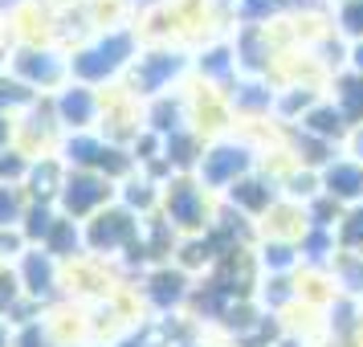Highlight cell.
Listing matches in <instances>:
<instances>
[{"instance_id":"cell-1","label":"cell","mask_w":363,"mask_h":347,"mask_svg":"<svg viewBox=\"0 0 363 347\" xmlns=\"http://www.w3.org/2000/svg\"><path fill=\"white\" fill-rule=\"evenodd\" d=\"M139 57V33L127 25H99L90 37L74 41L66 50L69 82H82L90 90H115L131 62Z\"/></svg>"},{"instance_id":"cell-2","label":"cell","mask_w":363,"mask_h":347,"mask_svg":"<svg viewBox=\"0 0 363 347\" xmlns=\"http://www.w3.org/2000/svg\"><path fill=\"white\" fill-rule=\"evenodd\" d=\"M0 70H9L37 99H50L53 90H62L69 82L66 45H53V41H13Z\"/></svg>"},{"instance_id":"cell-3","label":"cell","mask_w":363,"mask_h":347,"mask_svg":"<svg viewBox=\"0 0 363 347\" xmlns=\"http://www.w3.org/2000/svg\"><path fill=\"white\" fill-rule=\"evenodd\" d=\"M143 237V221L131 216L123 204H106L82 225V246L86 258L99 265H118Z\"/></svg>"},{"instance_id":"cell-4","label":"cell","mask_w":363,"mask_h":347,"mask_svg":"<svg viewBox=\"0 0 363 347\" xmlns=\"http://www.w3.org/2000/svg\"><path fill=\"white\" fill-rule=\"evenodd\" d=\"M21 294L33 302L37 311H53L57 302H66V265H57L45 249L25 246L17 262H13Z\"/></svg>"},{"instance_id":"cell-5","label":"cell","mask_w":363,"mask_h":347,"mask_svg":"<svg viewBox=\"0 0 363 347\" xmlns=\"http://www.w3.org/2000/svg\"><path fill=\"white\" fill-rule=\"evenodd\" d=\"M184 70V53H172V50H139V57L131 62V70H127V78L118 82V90L123 94H131L135 102L143 99H160V94H167L172 90V82L180 78Z\"/></svg>"},{"instance_id":"cell-6","label":"cell","mask_w":363,"mask_h":347,"mask_svg":"<svg viewBox=\"0 0 363 347\" xmlns=\"http://www.w3.org/2000/svg\"><path fill=\"white\" fill-rule=\"evenodd\" d=\"M106 204H115V184L99 172H66V180L57 188V200H53V209L69 221H78V225H86Z\"/></svg>"},{"instance_id":"cell-7","label":"cell","mask_w":363,"mask_h":347,"mask_svg":"<svg viewBox=\"0 0 363 347\" xmlns=\"http://www.w3.org/2000/svg\"><path fill=\"white\" fill-rule=\"evenodd\" d=\"M160 216L176 233H200L208 229V192L192 176H172L160 192Z\"/></svg>"},{"instance_id":"cell-8","label":"cell","mask_w":363,"mask_h":347,"mask_svg":"<svg viewBox=\"0 0 363 347\" xmlns=\"http://www.w3.org/2000/svg\"><path fill=\"white\" fill-rule=\"evenodd\" d=\"M102 106H106V90H90V86H82V82H66L62 90L50 94V111H53V119H57L62 135L99 131Z\"/></svg>"},{"instance_id":"cell-9","label":"cell","mask_w":363,"mask_h":347,"mask_svg":"<svg viewBox=\"0 0 363 347\" xmlns=\"http://www.w3.org/2000/svg\"><path fill=\"white\" fill-rule=\"evenodd\" d=\"M62 143V127L50 111V99H37L25 115H17V148L29 155H53Z\"/></svg>"},{"instance_id":"cell-10","label":"cell","mask_w":363,"mask_h":347,"mask_svg":"<svg viewBox=\"0 0 363 347\" xmlns=\"http://www.w3.org/2000/svg\"><path fill=\"white\" fill-rule=\"evenodd\" d=\"M245 167H249V155L241 148H208L200 151L196 160V180L204 192L208 188H233L245 176Z\"/></svg>"},{"instance_id":"cell-11","label":"cell","mask_w":363,"mask_h":347,"mask_svg":"<svg viewBox=\"0 0 363 347\" xmlns=\"http://www.w3.org/2000/svg\"><path fill=\"white\" fill-rule=\"evenodd\" d=\"M143 302L155 307V311H172V307H180L184 298H188V274H184L180 265H147L143 270Z\"/></svg>"},{"instance_id":"cell-12","label":"cell","mask_w":363,"mask_h":347,"mask_svg":"<svg viewBox=\"0 0 363 347\" xmlns=\"http://www.w3.org/2000/svg\"><path fill=\"white\" fill-rule=\"evenodd\" d=\"M160 192H164V184L135 167L127 180L115 184V204H123V209L131 216H139V221H147V216L160 213Z\"/></svg>"},{"instance_id":"cell-13","label":"cell","mask_w":363,"mask_h":347,"mask_svg":"<svg viewBox=\"0 0 363 347\" xmlns=\"http://www.w3.org/2000/svg\"><path fill=\"white\" fill-rule=\"evenodd\" d=\"M33 249H45L57 265H78V262H86V246H82V225L78 221H69V216H62L57 213V221H53V229L45 233V241L41 246H33Z\"/></svg>"},{"instance_id":"cell-14","label":"cell","mask_w":363,"mask_h":347,"mask_svg":"<svg viewBox=\"0 0 363 347\" xmlns=\"http://www.w3.org/2000/svg\"><path fill=\"white\" fill-rule=\"evenodd\" d=\"M62 180H66V167H62V160H57V155H37L21 188H25V197L33 200V204H53V200H57Z\"/></svg>"},{"instance_id":"cell-15","label":"cell","mask_w":363,"mask_h":347,"mask_svg":"<svg viewBox=\"0 0 363 347\" xmlns=\"http://www.w3.org/2000/svg\"><path fill=\"white\" fill-rule=\"evenodd\" d=\"M53 221H57V209H53V204H33V200H29V209H25V216H21V225H17L21 241H25V246H41L45 233L53 229Z\"/></svg>"},{"instance_id":"cell-16","label":"cell","mask_w":363,"mask_h":347,"mask_svg":"<svg viewBox=\"0 0 363 347\" xmlns=\"http://www.w3.org/2000/svg\"><path fill=\"white\" fill-rule=\"evenodd\" d=\"M33 102H37V94L29 90V86H21L9 70H0V115L17 119V115H25Z\"/></svg>"},{"instance_id":"cell-17","label":"cell","mask_w":363,"mask_h":347,"mask_svg":"<svg viewBox=\"0 0 363 347\" xmlns=\"http://www.w3.org/2000/svg\"><path fill=\"white\" fill-rule=\"evenodd\" d=\"M53 327L45 314H37V319H25L13 327V347H53Z\"/></svg>"},{"instance_id":"cell-18","label":"cell","mask_w":363,"mask_h":347,"mask_svg":"<svg viewBox=\"0 0 363 347\" xmlns=\"http://www.w3.org/2000/svg\"><path fill=\"white\" fill-rule=\"evenodd\" d=\"M29 209V197H25V188H13V184H0V233L17 229L21 216Z\"/></svg>"},{"instance_id":"cell-19","label":"cell","mask_w":363,"mask_h":347,"mask_svg":"<svg viewBox=\"0 0 363 347\" xmlns=\"http://www.w3.org/2000/svg\"><path fill=\"white\" fill-rule=\"evenodd\" d=\"M29 167H33V155H29V151H21L17 143L0 151V184H13V188H21V184H25V176H29Z\"/></svg>"},{"instance_id":"cell-20","label":"cell","mask_w":363,"mask_h":347,"mask_svg":"<svg viewBox=\"0 0 363 347\" xmlns=\"http://www.w3.org/2000/svg\"><path fill=\"white\" fill-rule=\"evenodd\" d=\"M229 200L241 204V209H262L265 200H269V192H265L262 184H253V180H237L229 188Z\"/></svg>"},{"instance_id":"cell-21","label":"cell","mask_w":363,"mask_h":347,"mask_svg":"<svg viewBox=\"0 0 363 347\" xmlns=\"http://www.w3.org/2000/svg\"><path fill=\"white\" fill-rule=\"evenodd\" d=\"M330 192H359V172L355 167H335L330 172Z\"/></svg>"},{"instance_id":"cell-22","label":"cell","mask_w":363,"mask_h":347,"mask_svg":"<svg viewBox=\"0 0 363 347\" xmlns=\"http://www.w3.org/2000/svg\"><path fill=\"white\" fill-rule=\"evenodd\" d=\"M13 143H17V119L0 115V151H4V148H13Z\"/></svg>"},{"instance_id":"cell-23","label":"cell","mask_w":363,"mask_h":347,"mask_svg":"<svg viewBox=\"0 0 363 347\" xmlns=\"http://www.w3.org/2000/svg\"><path fill=\"white\" fill-rule=\"evenodd\" d=\"M311 127L314 131H339V115H330V111H318V115H311Z\"/></svg>"},{"instance_id":"cell-24","label":"cell","mask_w":363,"mask_h":347,"mask_svg":"<svg viewBox=\"0 0 363 347\" xmlns=\"http://www.w3.org/2000/svg\"><path fill=\"white\" fill-rule=\"evenodd\" d=\"M347 111H351V115H359V111H363V82L347 86Z\"/></svg>"},{"instance_id":"cell-25","label":"cell","mask_w":363,"mask_h":347,"mask_svg":"<svg viewBox=\"0 0 363 347\" xmlns=\"http://www.w3.org/2000/svg\"><path fill=\"white\" fill-rule=\"evenodd\" d=\"M347 25H351V29H363V4H355V9L347 13Z\"/></svg>"},{"instance_id":"cell-26","label":"cell","mask_w":363,"mask_h":347,"mask_svg":"<svg viewBox=\"0 0 363 347\" xmlns=\"http://www.w3.org/2000/svg\"><path fill=\"white\" fill-rule=\"evenodd\" d=\"M0 347H13V327L0 319Z\"/></svg>"},{"instance_id":"cell-27","label":"cell","mask_w":363,"mask_h":347,"mask_svg":"<svg viewBox=\"0 0 363 347\" xmlns=\"http://www.w3.org/2000/svg\"><path fill=\"white\" fill-rule=\"evenodd\" d=\"M25 0H0V13H17Z\"/></svg>"},{"instance_id":"cell-28","label":"cell","mask_w":363,"mask_h":347,"mask_svg":"<svg viewBox=\"0 0 363 347\" xmlns=\"http://www.w3.org/2000/svg\"><path fill=\"white\" fill-rule=\"evenodd\" d=\"M359 66H363V50H359Z\"/></svg>"}]
</instances>
